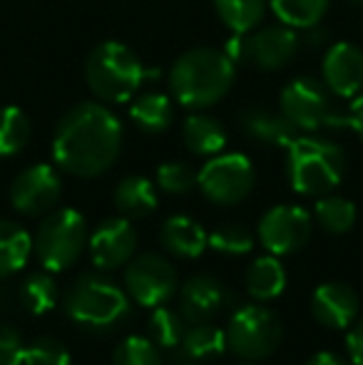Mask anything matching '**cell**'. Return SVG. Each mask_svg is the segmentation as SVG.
<instances>
[{
  "instance_id": "obj_1",
  "label": "cell",
  "mask_w": 363,
  "mask_h": 365,
  "mask_svg": "<svg viewBox=\"0 0 363 365\" xmlns=\"http://www.w3.org/2000/svg\"><path fill=\"white\" fill-rule=\"evenodd\" d=\"M122 122L97 102L73 107L53 135V159L63 172L92 179L105 174L122 152Z\"/></svg>"
},
{
  "instance_id": "obj_2",
  "label": "cell",
  "mask_w": 363,
  "mask_h": 365,
  "mask_svg": "<svg viewBox=\"0 0 363 365\" xmlns=\"http://www.w3.org/2000/svg\"><path fill=\"white\" fill-rule=\"evenodd\" d=\"M237 68L227 53L214 48H192L177 58L170 70L172 97L189 110L212 107L232 90Z\"/></svg>"
},
{
  "instance_id": "obj_3",
  "label": "cell",
  "mask_w": 363,
  "mask_h": 365,
  "mask_svg": "<svg viewBox=\"0 0 363 365\" xmlns=\"http://www.w3.org/2000/svg\"><path fill=\"white\" fill-rule=\"evenodd\" d=\"M286 149V174L296 194L319 197L344 179L346 154L334 142L299 135Z\"/></svg>"
},
{
  "instance_id": "obj_4",
  "label": "cell",
  "mask_w": 363,
  "mask_h": 365,
  "mask_svg": "<svg viewBox=\"0 0 363 365\" xmlns=\"http://www.w3.org/2000/svg\"><path fill=\"white\" fill-rule=\"evenodd\" d=\"M147 75L155 73H147L142 60L117 40L100 43L85 63L90 90L102 102H130L142 87V82L147 80Z\"/></svg>"
},
{
  "instance_id": "obj_5",
  "label": "cell",
  "mask_w": 363,
  "mask_h": 365,
  "mask_svg": "<svg viewBox=\"0 0 363 365\" xmlns=\"http://www.w3.org/2000/svg\"><path fill=\"white\" fill-rule=\"evenodd\" d=\"M63 308L78 326L107 331L130 316V298L115 281L100 274H85L65 291Z\"/></svg>"
},
{
  "instance_id": "obj_6",
  "label": "cell",
  "mask_w": 363,
  "mask_h": 365,
  "mask_svg": "<svg viewBox=\"0 0 363 365\" xmlns=\"http://www.w3.org/2000/svg\"><path fill=\"white\" fill-rule=\"evenodd\" d=\"M88 244V221L73 207L53 209L33 236V254L45 271L58 274L78 264Z\"/></svg>"
},
{
  "instance_id": "obj_7",
  "label": "cell",
  "mask_w": 363,
  "mask_h": 365,
  "mask_svg": "<svg viewBox=\"0 0 363 365\" xmlns=\"http://www.w3.org/2000/svg\"><path fill=\"white\" fill-rule=\"evenodd\" d=\"M227 348L242 361H264L274 356V351L284 341V323L276 311L252 303L232 313L227 323Z\"/></svg>"
},
{
  "instance_id": "obj_8",
  "label": "cell",
  "mask_w": 363,
  "mask_h": 365,
  "mask_svg": "<svg viewBox=\"0 0 363 365\" xmlns=\"http://www.w3.org/2000/svg\"><path fill=\"white\" fill-rule=\"evenodd\" d=\"M257 182V172L249 157L237 152L214 154L197 172V187L217 207H234L244 202Z\"/></svg>"
},
{
  "instance_id": "obj_9",
  "label": "cell",
  "mask_w": 363,
  "mask_h": 365,
  "mask_svg": "<svg viewBox=\"0 0 363 365\" xmlns=\"http://www.w3.org/2000/svg\"><path fill=\"white\" fill-rule=\"evenodd\" d=\"M281 115L299 132H316L321 127H346V117L331 112L326 87L314 77H296L281 90Z\"/></svg>"
},
{
  "instance_id": "obj_10",
  "label": "cell",
  "mask_w": 363,
  "mask_h": 365,
  "mask_svg": "<svg viewBox=\"0 0 363 365\" xmlns=\"http://www.w3.org/2000/svg\"><path fill=\"white\" fill-rule=\"evenodd\" d=\"M299 53V35L289 25H267V28L257 30L249 38H237L227 48V55L237 63V60H247L259 70H281L291 63Z\"/></svg>"
},
{
  "instance_id": "obj_11",
  "label": "cell",
  "mask_w": 363,
  "mask_h": 365,
  "mask_svg": "<svg viewBox=\"0 0 363 365\" xmlns=\"http://www.w3.org/2000/svg\"><path fill=\"white\" fill-rule=\"evenodd\" d=\"M177 286L180 281H177L175 266L160 254L132 256L130 264L125 266L127 296H132L145 308L165 306L175 296Z\"/></svg>"
},
{
  "instance_id": "obj_12",
  "label": "cell",
  "mask_w": 363,
  "mask_h": 365,
  "mask_svg": "<svg viewBox=\"0 0 363 365\" xmlns=\"http://www.w3.org/2000/svg\"><path fill=\"white\" fill-rule=\"evenodd\" d=\"M314 221L311 214L294 204H279L272 207L259 221V241L274 256H289L301 251L311 239Z\"/></svg>"
},
{
  "instance_id": "obj_13",
  "label": "cell",
  "mask_w": 363,
  "mask_h": 365,
  "mask_svg": "<svg viewBox=\"0 0 363 365\" xmlns=\"http://www.w3.org/2000/svg\"><path fill=\"white\" fill-rule=\"evenodd\" d=\"M60 197H63V182L50 164H33L23 169L10 184V204L25 217H45L58 207Z\"/></svg>"
},
{
  "instance_id": "obj_14",
  "label": "cell",
  "mask_w": 363,
  "mask_h": 365,
  "mask_svg": "<svg viewBox=\"0 0 363 365\" xmlns=\"http://www.w3.org/2000/svg\"><path fill=\"white\" fill-rule=\"evenodd\" d=\"M90 259L100 271H115L130 264L137 251V231L127 217L105 219L88 239Z\"/></svg>"
},
{
  "instance_id": "obj_15",
  "label": "cell",
  "mask_w": 363,
  "mask_h": 365,
  "mask_svg": "<svg viewBox=\"0 0 363 365\" xmlns=\"http://www.w3.org/2000/svg\"><path fill=\"white\" fill-rule=\"evenodd\" d=\"M361 301L349 284L329 281L321 284L311 296V316L331 331H346L359 321Z\"/></svg>"
},
{
  "instance_id": "obj_16",
  "label": "cell",
  "mask_w": 363,
  "mask_h": 365,
  "mask_svg": "<svg viewBox=\"0 0 363 365\" xmlns=\"http://www.w3.org/2000/svg\"><path fill=\"white\" fill-rule=\"evenodd\" d=\"M324 85L339 97H356L363 87V53L351 43H334L321 65Z\"/></svg>"
},
{
  "instance_id": "obj_17",
  "label": "cell",
  "mask_w": 363,
  "mask_h": 365,
  "mask_svg": "<svg viewBox=\"0 0 363 365\" xmlns=\"http://www.w3.org/2000/svg\"><path fill=\"white\" fill-rule=\"evenodd\" d=\"M224 286L212 276H192L180 293V311L187 323H204L222 308Z\"/></svg>"
},
{
  "instance_id": "obj_18",
  "label": "cell",
  "mask_w": 363,
  "mask_h": 365,
  "mask_svg": "<svg viewBox=\"0 0 363 365\" xmlns=\"http://www.w3.org/2000/svg\"><path fill=\"white\" fill-rule=\"evenodd\" d=\"M239 125L252 140L262 142L269 147H289L291 142L299 137V130L286 120L281 112L262 110V107H252L239 115Z\"/></svg>"
},
{
  "instance_id": "obj_19",
  "label": "cell",
  "mask_w": 363,
  "mask_h": 365,
  "mask_svg": "<svg viewBox=\"0 0 363 365\" xmlns=\"http://www.w3.org/2000/svg\"><path fill=\"white\" fill-rule=\"evenodd\" d=\"M160 241L172 256H180V259H199L209 246L204 226L189 217H182V214L170 217L162 224Z\"/></svg>"
},
{
  "instance_id": "obj_20",
  "label": "cell",
  "mask_w": 363,
  "mask_h": 365,
  "mask_svg": "<svg viewBox=\"0 0 363 365\" xmlns=\"http://www.w3.org/2000/svg\"><path fill=\"white\" fill-rule=\"evenodd\" d=\"M247 293L254 301H274L279 298L286 289V269L279 261V256H259L247 271V279H244Z\"/></svg>"
},
{
  "instance_id": "obj_21",
  "label": "cell",
  "mask_w": 363,
  "mask_h": 365,
  "mask_svg": "<svg viewBox=\"0 0 363 365\" xmlns=\"http://www.w3.org/2000/svg\"><path fill=\"white\" fill-rule=\"evenodd\" d=\"M115 207L127 219H145L157 209V189L147 177L122 179L115 189Z\"/></svg>"
},
{
  "instance_id": "obj_22",
  "label": "cell",
  "mask_w": 363,
  "mask_h": 365,
  "mask_svg": "<svg viewBox=\"0 0 363 365\" xmlns=\"http://www.w3.org/2000/svg\"><path fill=\"white\" fill-rule=\"evenodd\" d=\"M182 140H184V147L192 154L214 157V154H219L224 149V145H227V132H224V127L219 125L214 117L197 112V115H189L187 120H184Z\"/></svg>"
},
{
  "instance_id": "obj_23",
  "label": "cell",
  "mask_w": 363,
  "mask_h": 365,
  "mask_svg": "<svg viewBox=\"0 0 363 365\" xmlns=\"http://www.w3.org/2000/svg\"><path fill=\"white\" fill-rule=\"evenodd\" d=\"M33 254V236L20 224L0 219V279L13 276L28 264Z\"/></svg>"
},
{
  "instance_id": "obj_24",
  "label": "cell",
  "mask_w": 363,
  "mask_h": 365,
  "mask_svg": "<svg viewBox=\"0 0 363 365\" xmlns=\"http://www.w3.org/2000/svg\"><path fill=\"white\" fill-rule=\"evenodd\" d=\"M182 356L189 361H209L227 351V331L219 326H212L209 321L192 323L182 336Z\"/></svg>"
},
{
  "instance_id": "obj_25",
  "label": "cell",
  "mask_w": 363,
  "mask_h": 365,
  "mask_svg": "<svg viewBox=\"0 0 363 365\" xmlns=\"http://www.w3.org/2000/svg\"><path fill=\"white\" fill-rule=\"evenodd\" d=\"M130 117L140 130L150 132V135H160L172 125V100L162 92H145V95L135 97L130 107Z\"/></svg>"
},
{
  "instance_id": "obj_26",
  "label": "cell",
  "mask_w": 363,
  "mask_h": 365,
  "mask_svg": "<svg viewBox=\"0 0 363 365\" xmlns=\"http://www.w3.org/2000/svg\"><path fill=\"white\" fill-rule=\"evenodd\" d=\"M58 301L60 289L53 276H50V271H35V274L25 276L23 284H20V303L33 316H45V313L58 306Z\"/></svg>"
},
{
  "instance_id": "obj_27",
  "label": "cell",
  "mask_w": 363,
  "mask_h": 365,
  "mask_svg": "<svg viewBox=\"0 0 363 365\" xmlns=\"http://www.w3.org/2000/svg\"><path fill=\"white\" fill-rule=\"evenodd\" d=\"M214 8L234 35H247L264 20L267 0H214Z\"/></svg>"
},
{
  "instance_id": "obj_28",
  "label": "cell",
  "mask_w": 363,
  "mask_h": 365,
  "mask_svg": "<svg viewBox=\"0 0 363 365\" xmlns=\"http://www.w3.org/2000/svg\"><path fill=\"white\" fill-rule=\"evenodd\" d=\"M274 15L294 30H311L324 20L331 0H269Z\"/></svg>"
},
{
  "instance_id": "obj_29",
  "label": "cell",
  "mask_w": 363,
  "mask_h": 365,
  "mask_svg": "<svg viewBox=\"0 0 363 365\" xmlns=\"http://www.w3.org/2000/svg\"><path fill=\"white\" fill-rule=\"evenodd\" d=\"M33 127L20 107H0V157H13L23 152L30 142Z\"/></svg>"
},
{
  "instance_id": "obj_30",
  "label": "cell",
  "mask_w": 363,
  "mask_h": 365,
  "mask_svg": "<svg viewBox=\"0 0 363 365\" xmlns=\"http://www.w3.org/2000/svg\"><path fill=\"white\" fill-rule=\"evenodd\" d=\"M184 331H187V321H184L182 313L172 311L167 306L152 308V316L147 321V333H150V341L157 348H180Z\"/></svg>"
},
{
  "instance_id": "obj_31",
  "label": "cell",
  "mask_w": 363,
  "mask_h": 365,
  "mask_svg": "<svg viewBox=\"0 0 363 365\" xmlns=\"http://www.w3.org/2000/svg\"><path fill=\"white\" fill-rule=\"evenodd\" d=\"M314 217L329 234H346L356 224V207L344 197H321L314 207Z\"/></svg>"
},
{
  "instance_id": "obj_32",
  "label": "cell",
  "mask_w": 363,
  "mask_h": 365,
  "mask_svg": "<svg viewBox=\"0 0 363 365\" xmlns=\"http://www.w3.org/2000/svg\"><path fill=\"white\" fill-rule=\"evenodd\" d=\"M209 246L224 256H244L254 249V234L244 224H222L209 234Z\"/></svg>"
},
{
  "instance_id": "obj_33",
  "label": "cell",
  "mask_w": 363,
  "mask_h": 365,
  "mask_svg": "<svg viewBox=\"0 0 363 365\" xmlns=\"http://www.w3.org/2000/svg\"><path fill=\"white\" fill-rule=\"evenodd\" d=\"M112 365H162V356L150 338L127 336L125 341L117 343Z\"/></svg>"
},
{
  "instance_id": "obj_34",
  "label": "cell",
  "mask_w": 363,
  "mask_h": 365,
  "mask_svg": "<svg viewBox=\"0 0 363 365\" xmlns=\"http://www.w3.org/2000/svg\"><path fill=\"white\" fill-rule=\"evenodd\" d=\"M23 365H73V358L63 341L43 336L25 346Z\"/></svg>"
},
{
  "instance_id": "obj_35",
  "label": "cell",
  "mask_w": 363,
  "mask_h": 365,
  "mask_svg": "<svg viewBox=\"0 0 363 365\" xmlns=\"http://www.w3.org/2000/svg\"><path fill=\"white\" fill-rule=\"evenodd\" d=\"M157 187L167 194H187L197 187V172L189 164L167 162L157 169Z\"/></svg>"
},
{
  "instance_id": "obj_36",
  "label": "cell",
  "mask_w": 363,
  "mask_h": 365,
  "mask_svg": "<svg viewBox=\"0 0 363 365\" xmlns=\"http://www.w3.org/2000/svg\"><path fill=\"white\" fill-rule=\"evenodd\" d=\"M25 346L15 328L0 326V365H23Z\"/></svg>"
},
{
  "instance_id": "obj_37",
  "label": "cell",
  "mask_w": 363,
  "mask_h": 365,
  "mask_svg": "<svg viewBox=\"0 0 363 365\" xmlns=\"http://www.w3.org/2000/svg\"><path fill=\"white\" fill-rule=\"evenodd\" d=\"M346 351H349L354 365H363V318L351 326L349 338H346Z\"/></svg>"
},
{
  "instance_id": "obj_38",
  "label": "cell",
  "mask_w": 363,
  "mask_h": 365,
  "mask_svg": "<svg viewBox=\"0 0 363 365\" xmlns=\"http://www.w3.org/2000/svg\"><path fill=\"white\" fill-rule=\"evenodd\" d=\"M346 127H351L363 140V95H356L354 102H351V110L346 115Z\"/></svg>"
},
{
  "instance_id": "obj_39",
  "label": "cell",
  "mask_w": 363,
  "mask_h": 365,
  "mask_svg": "<svg viewBox=\"0 0 363 365\" xmlns=\"http://www.w3.org/2000/svg\"><path fill=\"white\" fill-rule=\"evenodd\" d=\"M306 365H346L344 361H341L336 353H329V351H321V353H316V356H311L309 358V363Z\"/></svg>"
},
{
  "instance_id": "obj_40",
  "label": "cell",
  "mask_w": 363,
  "mask_h": 365,
  "mask_svg": "<svg viewBox=\"0 0 363 365\" xmlns=\"http://www.w3.org/2000/svg\"><path fill=\"white\" fill-rule=\"evenodd\" d=\"M237 365H254L252 361H247V363H237Z\"/></svg>"
},
{
  "instance_id": "obj_41",
  "label": "cell",
  "mask_w": 363,
  "mask_h": 365,
  "mask_svg": "<svg viewBox=\"0 0 363 365\" xmlns=\"http://www.w3.org/2000/svg\"><path fill=\"white\" fill-rule=\"evenodd\" d=\"M187 365H192V363H187Z\"/></svg>"
}]
</instances>
